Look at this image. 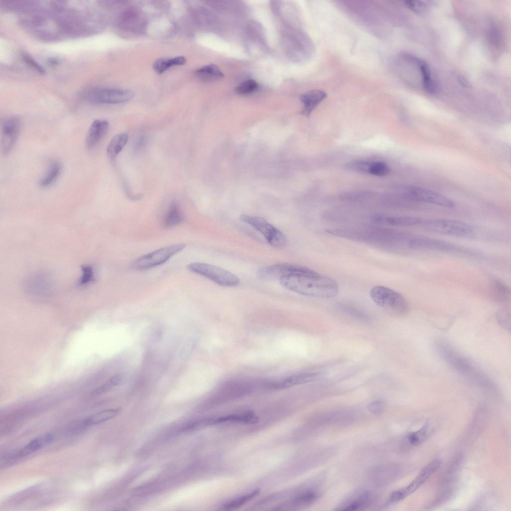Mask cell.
I'll return each instance as SVG.
<instances>
[{
  "mask_svg": "<svg viewBox=\"0 0 511 511\" xmlns=\"http://www.w3.org/2000/svg\"><path fill=\"white\" fill-rule=\"evenodd\" d=\"M196 74L200 78L209 80L221 79L224 76L219 67L213 64L201 67L196 70Z\"/></svg>",
  "mask_w": 511,
  "mask_h": 511,
  "instance_id": "f1b7e54d",
  "label": "cell"
},
{
  "mask_svg": "<svg viewBox=\"0 0 511 511\" xmlns=\"http://www.w3.org/2000/svg\"><path fill=\"white\" fill-rule=\"evenodd\" d=\"M109 127L108 121L96 119L90 125L85 139L87 149H93L107 133Z\"/></svg>",
  "mask_w": 511,
  "mask_h": 511,
  "instance_id": "ac0fdd59",
  "label": "cell"
},
{
  "mask_svg": "<svg viewBox=\"0 0 511 511\" xmlns=\"http://www.w3.org/2000/svg\"><path fill=\"white\" fill-rule=\"evenodd\" d=\"M395 190L404 199L432 204L452 209L455 204L451 200L435 192L410 185L398 186Z\"/></svg>",
  "mask_w": 511,
  "mask_h": 511,
  "instance_id": "5b68a950",
  "label": "cell"
},
{
  "mask_svg": "<svg viewBox=\"0 0 511 511\" xmlns=\"http://www.w3.org/2000/svg\"><path fill=\"white\" fill-rule=\"evenodd\" d=\"M384 408V405L381 401H375L370 403L367 408L368 410L373 414L377 415L380 414Z\"/></svg>",
  "mask_w": 511,
  "mask_h": 511,
  "instance_id": "7bdbcfd3",
  "label": "cell"
},
{
  "mask_svg": "<svg viewBox=\"0 0 511 511\" xmlns=\"http://www.w3.org/2000/svg\"><path fill=\"white\" fill-rule=\"evenodd\" d=\"M52 279L44 272L29 276L24 282V288L28 292L36 295H46L52 288Z\"/></svg>",
  "mask_w": 511,
  "mask_h": 511,
  "instance_id": "5bb4252c",
  "label": "cell"
},
{
  "mask_svg": "<svg viewBox=\"0 0 511 511\" xmlns=\"http://www.w3.org/2000/svg\"><path fill=\"white\" fill-rule=\"evenodd\" d=\"M120 408L105 410L96 413L87 418L83 424L90 426L103 423L117 416L121 412Z\"/></svg>",
  "mask_w": 511,
  "mask_h": 511,
  "instance_id": "d4e9b609",
  "label": "cell"
},
{
  "mask_svg": "<svg viewBox=\"0 0 511 511\" xmlns=\"http://www.w3.org/2000/svg\"><path fill=\"white\" fill-rule=\"evenodd\" d=\"M340 307L343 310L351 315L353 317L359 318L362 320H364V321H367L368 319V317L364 313L352 306L346 304H341L340 305Z\"/></svg>",
  "mask_w": 511,
  "mask_h": 511,
  "instance_id": "ab89813d",
  "label": "cell"
},
{
  "mask_svg": "<svg viewBox=\"0 0 511 511\" xmlns=\"http://www.w3.org/2000/svg\"><path fill=\"white\" fill-rule=\"evenodd\" d=\"M420 225L427 231L447 236L468 237L474 233L471 225L456 220H423Z\"/></svg>",
  "mask_w": 511,
  "mask_h": 511,
  "instance_id": "52a82bcc",
  "label": "cell"
},
{
  "mask_svg": "<svg viewBox=\"0 0 511 511\" xmlns=\"http://www.w3.org/2000/svg\"><path fill=\"white\" fill-rule=\"evenodd\" d=\"M21 127L19 119L10 117L2 122L1 126V152L5 155L8 154L14 146L18 136Z\"/></svg>",
  "mask_w": 511,
  "mask_h": 511,
  "instance_id": "4fadbf2b",
  "label": "cell"
},
{
  "mask_svg": "<svg viewBox=\"0 0 511 511\" xmlns=\"http://www.w3.org/2000/svg\"><path fill=\"white\" fill-rule=\"evenodd\" d=\"M404 2L408 8L418 13L424 12L427 7V4L422 1H405Z\"/></svg>",
  "mask_w": 511,
  "mask_h": 511,
  "instance_id": "60d3db41",
  "label": "cell"
},
{
  "mask_svg": "<svg viewBox=\"0 0 511 511\" xmlns=\"http://www.w3.org/2000/svg\"><path fill=\"white\" fill-rule=\"evenodd\" d=\"M185 246V244H179L156 250L134 260L131 267L136 270H144L154 267L165 262L183 250Z\"/></svg>",
  "mask_w": 511,
  "mask_h": 511,
  "instance_id": "ba28073f",
  "label": "cell"
},
{
  "mask_svg": "<svg viewBox=\"0 0 511 511\" xmlns=\"http://www.w3.org/2000/svg\"><path fill=\"white\" fill-rule=\"evenodd\" d=\"M183 216L178 205L175 202L171 203L164 217L163 226L165 228L175 227L183 221Z\"/></svg>",
  "mask_w": 511,
  "mask_h": 511,
  "instance_id": "603a6c76",
  "label": "cell"
},
{
  "mask_svg": "<svg viewBox=\"0 0 511 511\" xmlns=\"http://www.w3.org/2000/svg\"><path fill=\"white\" fill-rule=\"evenodd\" d=\"M133 96V93L129 90L106 88L91 93L89 95V100L95 103L118 104L129 101Z\"/></svg>",
  "mask_w": 511,
  "mask_h": 511,
  "instance_id": "7c38bea8",
  "label": "cell"
},
{
  "mask_svg": "<svg viewBox=\"0 0 511 511\" xmlns=\"http://www.w3.org/2000/svg\"><path fill=\"white\" fill-rule=\"evenodd\" d=\"M457 80L459 83L464 87H468L470 86V83L463 76L458 75L457 77Z\"/></svg>",
  "mask_w": 511,
  "mask_h": 511,
  "instance_id": "ee69618b",
  "label": "cell"
},
{
  "mask_svg": "<svg viewBox=\"0 0 511 511\" xmlns=\"http://www.w3.org/2000/svg\"><path fill=\"white\" fill-rule=\"evenodd\" d=\"M317 498L315 492L312 491H307L297 496L293 502L297 506H303L309 505L314 502Z\"/></svg>",
  "mask_w": 511,
  "mask_h": 511,
  "instance_id": "f35d334b",
  "label": "cell"
},
{
  "mask_svg": "<svg viewBox=\"0 0 511 511\" xmlns=\"http://www.w3.org/2000/svg\"><path fill=\"white\" fill-rule=\"evenodd\" d=\"M417 65L420 67L421 70L424 89L430 94L436 93L437 91V87L432 78L428 65L424 61L421 59Z\"/></svg>",
  "mask_w": 511,
  "mask_h": 511,
  "instance_id": "484cf974",
  "label": "cell"
},
{
  "mask_svg": "<svg viewBox=\"0 0 511 511\" xmlns=\"http://www.w3.org/2000/svg\"><path fill=\"white\" fill-rule=\"evenodd\" d=\"M370 220L375 224H386L396 227H407L420 225L424 220L409 216L375 215L373 216Z\"/></svg>",
  "mask_w": 511,
  "mask_h": 511,
  "instance_id": "e0dca14e",
  "label": "cell"
},
{
  "mask_svg": "<svg viewBox=\"0 0 511 511\" xmlns=\"http://www.w3.org/2000/svg\"><path fill=\"white\" fill-rule=\"evenodd\" d=\"M312 270L308 267L298 265L280 263L260 268L258 271V276L262 279L271 280L280 279L289 274L307 273Z\"/></svg>",
  "mask_w": 511,
  "mask_h": 511,
  "instance_id": "8fae6325",
  "label": "cell"
},
{
  "mask_svg": "<svg viewBox=\"0 0 511 511\" xmlns=\"http://www.w3.org/2000/svg\"><path fill=\"white\" fill-rule=\"evenodd\" d=\"M48 61L49 63L51 65H55L58 63V61L56 59L52 58H50V59H48Z\"/></svg>",
  "mask_w": 511,
  "mask_h": 511,
  "instance_id": "f6af8a7d",
  "label": "cell"
},
{
  "mask_svg": "<svg viewBox=\"0 0 511 511\" xmlns=\"http://www.w3.org/2000/svg\"><path fill=\"white\" fill-rule=\"evenodd\" d=\"M240 219L260 233L270 245L280 248L285 245L283 234L262 218L243 215Z\"/></svg>",
  "mask_w": 511,
  "mask_h": 511,
  "instance_id": "30bf717a",
  "label": "cell"
},
{
  "mask_svg": "<svg viewBox=\"0 0 511 511\" xmlns=\"http://www.w3.org/2000/svg\"><path fill=\"white\" fill-rule=\"evenodd\" d=\"M198 341L197 338L194 336L190 337L185 341L180 351V357L182 360H185L190 357Z\"/></svg>",
  "mask_w": 511,
  "mask_h": 511,
  "instance_id": "d590c367",
  "label": "cell"
},
{
  "mask_svg": "<svg viewBox=\"0 0 511 511\" xmlns=\"http://www.w3.org/2000/svg\"><path fill=\"white\" fill-rule=\"evenodd\" d=\"M493 292L495 298L500 302L506 301L510 295L507 286L498 280H496L493 282Z\"/></svg>",
  "mask_w": 511,
  "mask_h": 511,
  "instance_id": "e575fe53",
  "label": "cell"
},
{
  "mask_svg": "<svg viewBox=\"0 0 511 511\" xmlns=\"http://www.w3.org/2000/svg\"><path fill=\"white\" fill-rule=\"evenodd\" d=\"M328 233L389 250L397 247L408 239V235L403 232L379 227L330 229Z\"/></svg>",
  "mask_w": 511,
  "mask_h": 511,
  "instance_id": "7a4b0ae2",
  "label": "cell"
},
{
  "mask_svg": "<svg viewBox=\"0 0 511 511\" xmlns=\"http://www.w3.org/2000/svg\"><path fill=\"white\" fill-rule=\"evenodd\" d=\"M326 97L327 93L319 89H313L304 92L299 97L300 101L303 104L300 113L306 117L309 116Z\"/></svg>",
  "mask_w": 511,
  "mask_h": 511,
  "instance_id": "2e32d148",
  "label": "cell"
},
{
  "mask_svg": "<svg viewBox=\"0 0 511 511\" xmlns=\"http://www.w3.org/2000/svg\"><path fill=\"white\" fill-rule=\"evenodd\" d=\"M257 88L256 82L253 79H247L241 82L236 89V92L241 95H246L254 92Z\"/></svg>",
  "mask_w": 511,
  "mask_h": 511,
  "instance_id": "74e56055",
  "label": "cell"
},
{
  "mask_svg": "<svg viewBox=\"0 0 511 511\" xmlns=\"http://www.w3.org/2000/svg\"><path fill=\"white\" fill-rule=\"evenodd\" d=\"M370 500L371 497L370 494L368 493H364L359 497L357 500L350 503V504L345 507L343 510L349 511L358 510L359 509L367 505L370 502Z\"/></svg>",
  "mask_w": 511,
  "mask_h": 511,
  "instance_id": "8d00e7d4",
  "label": "cell"
},
{
  "mask_svg": "<svg viewBox=\"0 0 511 511\" xmlns=\"http://www.w3.org/2000/svg\"><path fill=\"white\" fill-rule=\"evenodd\" d=\"M279 280L283 287L306 296L329 298L338 292L336 281L313 270L307 273L286 275Z\"/></svg>",
  "mask_w": 511,
  "mask_h": 511,
  "instance_id": "6da1fadb",
  "label": "cell"
},
{
  "mask_svg": "<svg viewBox=\"0 0 511 511\" xmlns=\"http://www.w3.org/2000/svg\"><path fill=\"white\" fill-rule=\"evenodd\" d=\"M22 57L24 61L27 64L31 67H32L37 72L42 74L45 73V69L28 54L23 53L22 55Z\"/></svg>",
  "mask_w": 511,
  "mask_h": 511,
  "instance_id": "b9f144b4",
  "label": "cell"
},
{
  "mask_svg": "<svg viewBox=\"0 0 511 511\" xmlns=\"http://www.w3.org/2000/svg\"><path fill=\"white\" fill-rule=\"evenodd\" d=\"M432 431V425L427 422L418 430L409 433L406 437L407 442L410 446H417L424 442Z\"/></svg>",
  "mask_w": 511,
  "mask_h": 511,
  "instance_id": "cb8c5ba5",
  "label": "cell"
},
{
  "mask_svg": "<svg viewBox=\"0 0 511 511\" xmlns=\"http://www.w3.org/2000/svg\"><path fill=\"white\" fill-rule=\"evenodd\" d=\"M321 377V373L318 372L299 373L291 375L279 383L273 384L272 386L276 389L285 388L314 381L319 379Z\"/></svg>",
  "mask_w": 511,
  "mask_h": 511,
  "instance_id": "d6986e66",
  "label": "cell"
},
{
  "mask_svg": "<svg viewBox=\"0 0 511 511\" xmlns=\"http://www.w3.org/2000/svg\"><path fill=\"white\" fill-rule=\"evenodd\" d=\"M388 165L382 161H369L368 173L377 176H384L390 173Z\"/></svg>",
  "mask_w": 511,
  "mask_h": 511,
  "instance_id": "836d02e7",
  "label": "cell"
},
{
  "mask_svg": "<svg viewBox=\"0 0 511 511\" xmlns=\"http://www.w3.org/2000/svg\"><path fill=\"white\" fill-rule=\"evenodd\" d=\"M52 439V436L49 434L46 435L42 438L34 439L19 450L16 456L18 457L26 456L39 449L44 443L50 442Z\"/></svg>",
  "mask_w": 511,
  "mask_h": 511,
  "instance_id": "83f0119b",
  "label": "cell"
},
{
  "mask_svg": "<svg viewBox=\"0 0 511 511\" xmlns=\"http://www.w3.org/2000/svg\"><path fill=\"white\" fill-rule=\"evenodd\" d=\"M61 169V165L58 161L51 160L39 181V185L42 188H47L53 184L59 177Z\"/></svg>",
  "mask_w": 511,
  "mask_h": 511,
  "instance_id": "ffe728a7",
  "label": "cell"
},
{
  "mask_svg": "<svg viewBox=\"0 0 511 511\" xmlns=\"http://www.w3.org/2000/svg\"><path fill=\"white\" fill-rule=\"evenodd\" d=\"M128 141V136L125 133L117 134L112 138L106 148L107 157L111 161L114 160L126 145Z\"/></svg>",
  "mask_w": 511,
  "mask_h": 511,
  "instance_id": "44dd1931",
  "label": "cell"
},
{
  "mask_svg": "<svg viewBox=\"0 0 511 511\" xmlns=\"http://www.w3.org/2000/svg\"><path fill=\"white\" fill-rule=\"evenodd\" d=\"M435 349L440 357L456 371L482 387L491 388L490 379L467 357L448 343L439 341Z\"/></svg>",
  "mask_w": 511,
  "mask_h": 511,
  "instance_id": "3957f363",
  "label": "cell"
},
{
  "mask_svg": "<svg viewBox=\"0 0 511 511\" xmlns=\"http://www.w3.org/2000/svg\"><path fill=\"white\" fill-rule=\"evenodd\" d=\"M187 268L190 271L204 276L217 284L225 287H234L240 283L239 277L221 267L203 262H193Z\"/></svg>",
  "mask_w": 511,
  "mask_h": 511,
  "instance_id": "8992f818",
  "label": "cell"
},
{
  "mask_svg": "<svg viewBox=\"0 0 511 511\" xmlns=\"http://www.w3.org/2000/svg\"><path fill=\"white\" fill-rule=\"evenodd\" d=\"M186 62V59L183 56H177L171 58H160L153 63V67L156 72L161 74L173 66L182 65Z\"/></svg>",
  "mask_w": 511,
  "mask_h": 511,
  "instance_id": "4316f807",
  "label": "cell"
},
{
  "mask_svg": "<svg viewBox=\"0 0 511 511\" xmlns=\"http://www.w3.org/2000/svg\"><path fill=\"white\" fill-rule=\"evenodd\" d=\"M441 461L434 459L421 470L417 476L408 486L395 491L390 495L388 501L389 504L399 502L415 492L440 467Z\"/></svg>",
  "mask_w": 511,
  "mask_h": 511,
  "instance_id": "9c48e42d",
  "label": "cell"
},
{
  "mask_svg": "<svg viewBox=\"0 0 511 511\" xmlns=\"http://www.w3.org/2000/svg\"><path fill=\"white\" fill-rule=\"evenodd\" d=\"M124 378V374L120 373L113 375L107 380L103 384L91 391L92 395H97L107 392L113 388L119 385Z\"/></svg>",
  "mask_w": 511,
  "mask_h": 511,
  "instance_id": "4dcf8cb0",
  "label": "cell"
},
{
  "mask_svg": "<svg viewBox=\"0 0 511 511\" xmlns=\"http://www.w3.org/2000/svg\"><path fill=\"white\" fill-rule=\"evenodd\" d=\"M258 418L252 413H245L240 414L230 415L212 419V424H220L226 422H235L244 424L256 423Z\"/></svg>",
  "mask_w": 511,
  "mask_h": 511,
  "instance_id": "7402d4cb",
  "label": "cell"
},
{
  "mask_svg": "<svg viewBox=\"0 0 511 511\" xmlns=\"http://www.w3.org/2000/svg\"><path fill=\"white\" fill-rule=\"evenodd\" d=\"M462 459L461 456H456L444 471L440 479V482L443 486L448 485L453 481L460 466Z\"/></svg>",
  "mask_w": 511,
  "mask_h": 511,
  "instance_id": "f546056e",
  "label": "cell"
},
{
  "mask_svg": "<svg viewBox=\"0 0 511 511\" xmlns=\"http://www.w3.org/2000/svg\"><path fill=\"white\" fill-rule=\"evenodd\" d=\"M259 492V490H255L248 494L227 503L223 506V509L225 510L230 511L239 508L256 496Z\"/></svg>",
  "mask_w": 511,
  "mask_h": 511,
  "instance_id": "1f68e13d",
  "label": "cell"
},
{
  "mask_svg": "<svg viewBox=\"0 0 511 511\" xmlns=\"http://www.w3.org/2000/svg\"><path fill=\"white\" fill-rule=\"evenodd\" d=\"M81 274L78 282L80 286L87 285L95 280L96 272L93 266L86 264L81 268Z\"/></svg>",
  "mask_w": 511,
  "mask_h": 511,
  "instance_id": "d6a6232c",
  "label": "cell"
},
{
  "mask_svg": "<svg viewBox=\"0 0 511 511\" xmlns=\"http://www.w3.org/2000/svg\"><path fill=\"white\" fill-rule=\"evenodd\" d=\"M408 247L413 249L446 252H459L460 249L454 245L440 240L428 238H414L408 243Z\"/></svg>",
  "mask_w": 511,
  "mask_h": 511,
  "instance_id": "9a60e30c",
  "label": "cell"
},
{
  "mask_svg": "<svg viewBox=\"0 0 511 511\" xmlns=\"http://www.w3.org/2000/svg\"><path fill=\"white\" fill-rule=\"evenodd\" d=\"M370 296L377 305L391 315L403 316L409 311V305L406 298L389 287L375 286L370 290Z\"/></svg>",
  "mask_w": 511,
  "mask_h": 511,
  "instance_id": "277c9868",
  "label": "cell"
}]
</instances>
